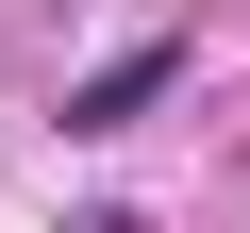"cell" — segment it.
<instances>
[{"mask_svg": "<svg viewBox=\"0 0 250 233\" xmlns=\"http://www.w3.org/2000/svg\"><path fill=\"white\" fill-rule=\"evenodd\" d=\"M167 83H184V34H134L117 67H83V83H67V134H134Z\"/></svg>", "mask_w": 250, "mask_h": 233, "instance_id": "cell-1", "label": "cell"}, {"mask_svg": "<svg viewBox=\"0 0 250 233\" xmlns=\"http://www.w3.org/2000/svg\"><path fill=\"white\" fill-rule=\"evenodd\" d=\"M67 233H150V216H134V200H100V216H67Z\"/></svg>", "mask_w": 250, "mask_h": 233, "instance_id": "cell-2", "label": "cell"}]
</instances>
